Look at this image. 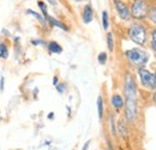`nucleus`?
Segmentation results:
<instances>
[{
  "mask_svg": "<svg viewBox=\"0 0 156 150\" xmlns=\"http://www.w3.org/2000/svg\"><path fill=\"white\" fill-rule=\"evenodd\" d=\"M125 55L130 60V62H132L136 66H144L149 60V54L138 48H132V49L126 51Z\"/></svg>",
  "mask_w": 156,
  "mask_h": 150,
  "instance_id": "f257e3e1",
  "label": "nucleus"
},
{
  "mask_svg": "<svg viewBox=\"0 0 156 150\" xmlns=\"http://www.w3.org/2000/svg\"><path fill=\"white\" fill-rule=\"evenodd\" d=\"M129 36L137 45L143 46L147 42V30L142 24H132L129 30Z\"/></svg>",
  "mask_w": 156,
  "mask_h": 150,
  "instance_id": "f03ea898",
  "label": "nucleus"
},
{
  "mask_svg": "<svg viewBox=\"0 0 156 150\" xmlns=\"http://www.w3.org/2000/svg\"><path fill=\"white\" fill-rule=\"evenodd\" d=\"M138 76H139V79H140V83L149 88V89H155V85H156V77L155 73L148 71L147 69L144 67H140L138 70Z\"/></svg>",
  "mask_w": 156,
  "mask_h": 150,
  "instance_id": "7ed1b4c3",
  "label": "nucleus"
},
{
  "mask_svg": "<svg viewBox=\"0 0 156 150\" xmlns=\"http://www.w3.org/2000/svg\"><path fill=\"white\" fill-rule=\"evenodd\" d=\"M124 106H125V116L127 121H133L136 119L137 114H138V103H137V98H126L124 101Z\"/></svg>",
  "mask_w": 156,
  "mask_h": 150,
  "instance_id": "20e7f679",
  "label": "nucleus"
},
{
  "mask_svg": "<svg viewBox=\"0 0 156 150\" xmlns=\"http://www.w3.org/2000/svg\"><path fill=\"white\" fill-rule=\"evenodd\" d=\"M148 11H149V7H148V4H147L145 0H135L133 1L131 12H132V16L135 18H144L148 15Z\"/></svg>",
  "mask_w": 156,
  "mask_h": 150,
  "instance_id": "39448f33",
  "label": "nucleus"
},
{
  "mask_svg": "<svg viewBox=\"0 0 156 150\" xmlns=\"http://www.w3.org/2000/svg\"><path fill=\"white\" fill-rule=\"evenodd\" d=\"M125 97L126 98H137V88L133 77L130 73L125 76Z\"/></svg>",
  "mask_w": 156,
  "mask_h": 150,
  "instance_id": "423d86ee",
  "label": "nucleus"
},
{
  "mask_svg": "<svg viewBox=\"0 0 156 150\" xmlns=\"http://www.w3.org/2000/svg\"><path fill=\"white\" fill-rule=\"evenodd\" d=\"M114 4H115V9H117L118 13H119V16L121 17L122 19H125V20H127V19H130V11H129V9L125 6V4L121 1V0H114Z\"/></svg>",
  "mask_w": 156,
  "mask_h": 150,
  "instance_id": "0eeeda50",
  "label": "nucleus"
},
{
  "mask_svg": "<svg viewBox=\"0 0 156 150\" xmlns=\"http://www.w3.org/2000/svg\"><path fill=\"white\" fill-rule=\"evenodd\" d=\"M93 19H94V10H93L91 5L88 4L84 6V10H83V22L85 24H89L93 22Z\"/></svg>",
  "mask_w": 156,
  "mask_h": 150,
  "instance_id": "6e6552de",
  "label": "nucleus"
},
{
  "mask_svg": "<svg viewBox=\"0 0 156 150\" xmlns=\"http://www.w3.org/2000/svg\"><path fill=\"white\" fill-rule=\"evenodd\" d=\"M111 103H112V106H113L117 111H120V109L124 107V98H122V96H121V95L114 94L113 96H112Z\"/></svg>",
  "mask_w": 156,
  "mask_h": 150,
  "instance_id": "1a4fd4ad",
  "label": "nucleus"
},
{
  "mask_svg": "<svg viewBox=\"0 0 156 150\" xmlns=\"http://www.w3.org/2000/svg\"><path fill=\"white\" fill-rule=\"evenodd\" d=\"M115 129H117V132H119V134H120L122 138H126V137H127V134H129V129H127V126H126L125 120L120 119L119 123H118V127H115Z\"/></svg>",
  "mask_w": 156,
  "mask_h": 150,
  "instance_id": "9d476101",
  "label": "nucleus"
},
{
  "mask_svg": "<svg viewBox=\"0 0 156 150\" xmlns=\"http://www.w3.org/2000/svg\"><path fill=\"white\" fill-rule=\"evenodd\" d=\"M46 20L49 23V24H52L53 27H58V28H60V29H64V30H69V28L67 27H65L61 22H59V20H57V19H54L53 17H51L49 15H47L46 16Z\"/></svg>",
  "mask_w": 156,
  "mask_h": 150,
  "instance_id": "9b49d317",
  "label": "nucleus"
},
{
  "mask_svg": "<svg viewBox=\"0 0 156 150\" xmlns=\"http://www.w3.org/2000/svg\"><path fill=\"white\" fill-rule=\"evenodd\" d=\"M48 49H49V52L53 53V54H60V53L62 52L61 46H60L59 43H57V42H54V41L49 42V45H48Z\"/></svg>",
  "mask_w": 156,
  "mask_h": 150,
  "instance_id": "f8f14e48",
  "label": "nucleus"
},
{
  "mask_svg": "<svg viewBox=\"0 0 156 150\" xmlns=\"http://www.w3.org/2000/svg\"><path fill=\"white\" fill-rule=\"evenodd\" d=\"M98 113L100 120H102V118H103V98H102V96L98 97Z\"/></svg>",
  "mask_w": 156,
  "mask_h": 150,
  "instance_id": "ddd939ff",
  "label": "nucleus"
},
{
  "mask_svg": "<svg viewBox=\"0 0 156 150\" xmlns=\"http://www.w3.org/2000/svg\"><path fill=\"white\" fill-rule=\"evenodd\" d=\"M27 12H28L29 15H33V16H34L35 18H37V19H39V20H40V23H41L42 25H46V24H47V20L44 19V17H43V16H41V15H39L37 12H35V11H33V10H28Z\"/></svg>",
  "mask_w": 156,
  "mask_h": 150,
  "instance_id": "4468645a",
  "label": "nucleus"
},
{
  "mask_svg": "<svg viewBox=\"0 0 156 150\" xmlns=\"http://www.w3.org/2000/svg\"><path fill=\"white\" fill-rule=\"evenodd\" d=\"M107 47H108L109 51L114 49V40H113V34L112 33L107 34Z\"/></svg>",
  "mask_w": 156,
  "mask_h": 150,
  "instance_id": "2eb2a0df",
  "label": "nucleus"
},
{
  "mask_svg": "<svg viewBox=\"0 0 156 150\" xmlns=\"http://www.w3.org/2000/svg\"><path fill=\"white\" fill-rule=\"evenodd\" d=\"M9 56V51H7V47L5 43H0V58L2 59H6Z\"/></svg>",
  "mask_w": 156,
  "mask_h": 150,
  "instance_id": "dca6fc26",
  "label": "nucleus"
},
{
  "mask_svg": "<svg viewBox=\"0 0 156 150\" xmlns=\"http://www.w3.org/2000/svg\"><path fill=\"white\" fill-rule=\"evenodd\" d=\"M102 25H103V29L107 30L108 27H109V22H108V12L107 11H103L102 12Z\"/></svg>",
  "mask_w": 156,
  "mask_h": 150,
  "instance_id": "f3484780",
  "label": "nucleus"
},
{
  "mask_svg": "<svg viewBox=\"0 0 156 150\" xmlns=\"http://www.w3.org/2000/svg\"><path fill=\"white\" fill-rule=\"evenodd\" d=\"M37 5H39V7L41 9V11H42V13H43V17L46 19V16L48 15V12H47V5L43 2V1H37Z\"/></svg>",
  "mask_w": 156,
  "mask_h": 150,
  "instance_id": "a211bd4d",
  "label": "nucleus"
},
{
  "mask_svg": "<svg viewBox=\"0 0 156 150\" xmlns=\"http://www.w3.org/2000/svg\"><path fill=\"white\" fill-rule=\"evenodd\" d=\"M109 121H111V130H112V134L117 136V129H115V124H114V118L113 115L109 116Z\"/></svg>",
  "mask_w": 156,
  "mask_h": 150,
  "instance_id": "6ab92c4d",
  "label": "nucleus"
},
{
  "mask_svg": "<svg viewBox=\"0 0 156 150\" xmlns=\"http://www.w3.org/2000/svg\"><path fill=\"white\" fill-rule=\"evenodd\" d=\"M98 62L100 64H106V61H107V54L105 53V52H102V53H100L98 56Z\"/></svg>",
  "mask_w": 156,
  "mask_h": 150,
  "instance_id": "aec40b11",
  "label": "nucleus"
},
{
  "mask_svg": "<svg viewBox=\"0 0 156 150\" xmlns=\"http://www.w3.org/2000/svg\"><path fill=\"white\" fill-rule=\"evenodd\" d=\"M155 38H156V35H155V30H153V35H151V48H153V51L155 52V49H156V41H155Z\"/></svg>",
  "mask_w": 156,
  "mask_h": 150,
  "instance_id": "412c9836",
  "label": "nucleus"
},
{
  "mask_svg": "<svg viewBox=\"0 0 156 150\" xmlns=\"http://www.w3.org/2000/svg\"><path fill=\"white\" fill-rule=\"evenodd\" d=\"M57 90H58L59 93H64V90H66V85H65L64 83L57 84Z\"/></svg>",
  "mask_w": 156,
  "mask_h": 150,
  "instance_id": "4be33fe9",
  "label": "nucleus"
},
{
  "mask_svg": "<svg viewBox=\"0 0 156 150\" xmlns=\"http://www.w3.org/2000/svg\"><path fill=\"white\" fill-rule=\"evenodd\" d=\"M151 19H153V23H155V7L151 9Z\"/></svg>",
  "mask_w": 156,
  "mask_h": 150,
  "instance_id": "5701e85b",
  "label": "nucleus"
},
{
  "mask_svg": "<svg viewBox=\"0 0 156 150\" xmlns=\"http://www.w3.org/2000/svg\"><path fill=\"white\" fill-rule=\"evenodd\" d=\"M89 144H90V141H88V142L84 144V147H83V149H82V150H88V148H89Z\"/></svg>",
  "mask_w": 156,
  "mask_h": 150,
  "instance_id": "b1692460",
  "label": "nucleus"
},
{
  "mask_svg": "<svg viewBox=\"0 0 156 150\" xmlns=\"http://www.w3.org/2000/svg\"><path fill=\"white\" fill-rule=\"evenodd\" d=\"M0 89L1 90L4 89V77H1V79H0Z\"/></svg>",
  "mask_w": 156,
  "mask_h": 150,
  "instance_id": "393cba45",
  "label": "nucleus"
},
{
  "mask_svg": "<svg viewBox=\"0 0 156 150\" xmlns=\"http://www.w3.org/2000/svg\"><path fill=\"white\" fill-rule=\"evenodd\" d=\"M53 84H54V85H57V84H59V83H58V77H57V76H55V77L53 78Z\"/></svg>",
  "mask_w": 156,
  "mask_h": 150,
  "instance_id": "a878e982",
  "label": "nucleus"
},
{
  "mask_svg": "<svg viewBox=\"0 0 156 150\" xmlns=\"http://www.w3.org/2000/svg\"><path fill=\"white\" fill-rule=\"evenodd\" d=\"M48 1H49L51 4H53V5H55V4H57V2H55V0H48Z\"/></svg>",
  "mask_w": 156,
  "mask_h": 150,
  "instance_id": "bb28decb",
  "label": "nucleus"
},
{
  "mask_svg": "<svg viewBox=\"0 0 156 150\" xmlns=\"http://www.w3.org/2000/svg\"><path fill=\"white\" fill-rule=\"evenodd\" d=\"M48 118H49V119H52V118H53V113H51V114L48 115Z\"/></svg>",
  "mask_w": 156,
  "mask_h": 150,
  "instance_id": "cd10ccee",
  "label": "nucleus"
},
{
  "mask_svg": "<svg viewBox=\"0 0 156 150\" xmlns=\"http://www.w3.org/2000/svg\"><path fill=\"white\" fill-rule=\"evenodd\" d=\"M77 1H80V0H77Z\"/></svg>",
  "mask_w": 156,
  "mask_h": 150,
  "instance_id": "c85d7f7f",
  "label": "nucleus"
}]
</instances>
